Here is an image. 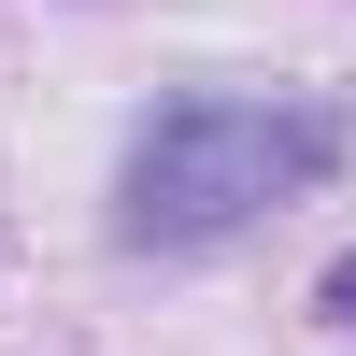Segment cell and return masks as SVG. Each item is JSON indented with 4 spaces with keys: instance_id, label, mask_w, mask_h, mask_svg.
<instances>
[{
    "instance_id": "2",
    "label": "cell",
    "mask_w": 356,
    "mask_h": 356,
    "mask_svg": "<svg viewBox=\"0 0 356 356\" xmlns=\"http://www.w3.org/2000/svg\"><path fill=\"white\" fill-rule=\"evenodd\" d=\"M314 300H328V328L356 342V257H328V285H314Z\"/></svg>"
},
{
    "instance_id": "1",
    "label": "cell",
    "mask_w": 356,
    "mask_h": 356,
    "mask_svg": "<svg viewBox=\"0 0 356 356\" xmlns=\"http://www.w3.org/2000/svg\"><path fill=\"white\" fill-rule=\"evenodd\" d=\"M342 143H356V114L314 100V86H186L114 157V243L129 257H214L257 214L314 200L342 171Z\"/></svg>"
}]
</instances>
